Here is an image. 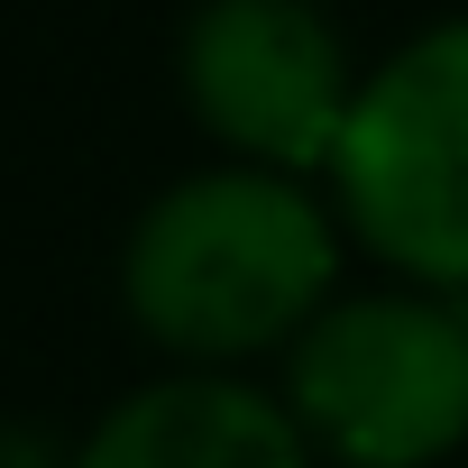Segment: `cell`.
I'll return each mask as SVG.
<instances>
[{
	"mask_svg": "<svg viewBox=\"0 0 468 468\" xmlns=\"http://www.w3.org/2000/svg\"><path fill=\"white\" fill-rule=\"evenodd\" d=\"M175 83L220 156L322 175L358 101L349 37L322 0H202L175 37Z\"/></svg>",
	"mask_w": 468,
	"mask_h": 468,
	"instance_id": "obj_4",
	"label": "cell"
},
{
	"mask_svg": "<svg viewBox=\"0 0 468 468\" xmlns=\"http://www.w3.org/2000/svg\"><path fill=\"white\" fill-rule=\"evenodd\" d=\"M322 193L349 249H367L386 276L441 294L468 285V10L358 74Z\"/></svg>",
	"mask_w": 468,
	"mask_h": 468,
	"instance_id": "obj_2",
	"label": "cell"
},
{
	"mask_svg": "<svg viewBox=\"0 0 468 468\" xmlns=\"http://www.w3.org/2000/svg\"><path fill=\"white\" fill-rule=\"evenodd\" d=\"M285 404L331 468H441L468 450V313L441 285H340L285 349Z\"/></svg>",
	"mask_w": 468,
	"mask_h": 468,
	"instance_id": "obj_3",
	"label": "cell"
},
{
	"mask_svg": "<svg viewBox=\"0 0 468 468\" xmlns=\"http://www.w3.org/2000/svg\"><path fill=\"white\" fill-rule=\"evenodd\" d=\"M65 468H322V450L285 386H258L249 367H165L129 386Z\"/></svg>",
	"mask_w": 468,
	"mask_h": 468,
	"instance_id": "obj_5",
	"label": "cell"
},
{
	"mask_svg": "<svg viewBox=\"0 0 468 468\" xmlns=\"http://www.w3.org/2000/svg\"><path fill=\"white\" fill-rule=\"evenodd\" d=\"M349 229L313 175L220 156L175 175L120 239V313L175 367L285 358L294 331L340 294Z\"/></svg>",
	"mask_w": 468,
	"mask_h": 468,
	"instance_id": "obj_1",
	"label": "cell"
},
{
	"mask_svg": "<svg viewBox=\"0 0 468 468\" xmlns=\"http://www.w3.org/2000/svg\"><path fill=\"white\" fill-rule=\"evenodd\" d=\"M459 313H468V285H459Z\"/></svg>",
	"mask_w": 468,
	"mask_h": 468,
	"instance_id": "obj_6",
	"label": "cell"
}]
</instances>
